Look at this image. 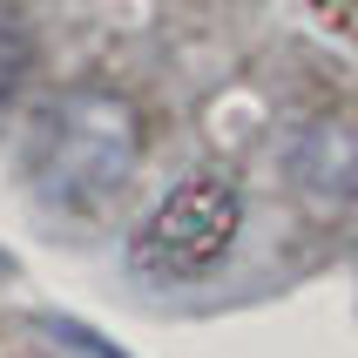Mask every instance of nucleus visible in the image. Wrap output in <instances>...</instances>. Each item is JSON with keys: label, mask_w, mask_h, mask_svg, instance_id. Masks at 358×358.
I'll use <instances>...</instances> for the list:
<instances>
[{"label": "nucleus", "mask_w": 358, "mask_h": 358, "mask_svg": "<svg viewBox=\"0 0 358 358\" xmlns=\"http://www.w3.org/2000/svg\"><path fill=\"white\" fill-rule=\"evenodd\" d=\"M34 68V27L14 0H0V95H14V81Z\"/></svg>", "instance_id": "nucleus-3"}, {"label": "nucleus", "mask_w": 358, "mask_h": 358, "mask_svg": "<svg viewBox=\"0 0 358 358\" xmlns=\"http://www.w3.org/2000/svg\"><path fill=\"white\" fill-rule=\"evenodd\" d=\"M142 115L115 88H68L41 122V189L55 203L95 210L136 176Z\"/></svg>", "instance_id": "nucleus-1"}, {"label": "nucleus", "mask_w": 358, "mask_h": 358, "mask_svg": "<svg viewBox=\"0 0 358 358\" xmlns=\"http://www.w3.org/2000/svg\"><path fill=\"white\" fill-rule=\"evenodd\" d=\"M237 230H243V196L223 176H189L136 223L129 264L149 284H196L230 257Z\"/></svg>", "instance_id": "nucleus-2"}]
</instances>
